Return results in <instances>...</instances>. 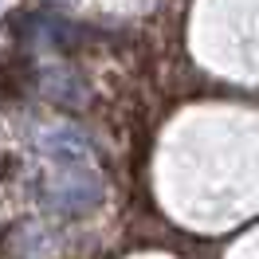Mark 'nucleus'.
Returning <instances> with one entry per match:
<instances>
[{"mask_svg":"<svg viewBox=\"0 0 259 259\" xmlns=\"http://www.w3.org/2000/svg\"><path fill=\"white\" fill-rule=\"evenodd\" d=\"M44 200L48 208L63 212V216H82L102 200V181H98L95 165H55L51 161L48 177H44Z\"/></svg>","mask_w":259,"mask_h":259,"instance_id":"f257e3e1","label":"nucleus"},{"mask_svg":"<svg viewBox=\"0 0 259 259\" xmlns=\"http://www.w3.org/2000/svg\"><path fill=\"white\" fill-rule=\"evenodd\" d=\"M44 153H48L55 165H95L91 142H87L82 130H75V126H51L48 134H44Z\"/></svg>","mask_w":259,"mask_h":259,"instance_id":"f03ea898","label":"nucleus"},{"mask_svg":"<svg viewBox=\"0 0 259 259\" xmlns=\"http://www.w3.org/2000/svg\"><path fill=\"white\" fill-rule=\"evenodd\" d=\"M39 95L48 98V102H55V106L79 110L82 102H87V82L75 71H67V67H48L39 75Z\"/></svg>","mask_w":259,"mask_h":259,"instance_id":"7ed1b4c3","label":"nucleus"}]
</instances>
